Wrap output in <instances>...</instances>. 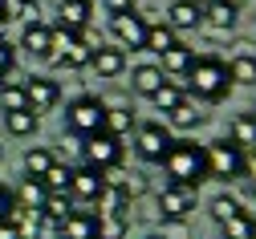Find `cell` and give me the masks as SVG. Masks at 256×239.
<instances>
[{"label": "cell", "mask_w": 256, "mask_h": 239, "mask_svg": "<svg viewBox=\"0 0 256 239\" xmlns=\"http://www.w3.org/2000/svg\"><path fill=\"white\" fill-rule=\"evenodd\" d=\"M45 199H49V191H45V183H41V179H24V183L12 191V203H16V211H28V215H41Z\"/></svg>", "instance_id": "17"}, {"label": "cell", "mask_w": 256, "mask_h": 239, "mask_svg": "<svg viewBox=\"0 0 256 239\" xmlns=\"http://www.w3.org/2000/svg\"><path fill=\"white\" fill-rule=\"evenodd\" d=\"M24 101H28V110L41 118V114L61 106V85L53 77H45V73H28L24 77Z\"/></svg>", "instance_id": "8"}, {"label": "cell", "mask_w": 256, "mask_h": 239, "mask_svg": "<svg viewBox=\"0 0 256 239\" xmlns=\"http://www.w3.org/2000/svg\"><path fill=\"white\" fill-rule=\"evenodd\" d=\"M126 65H130V57H126L118 45H94V57H90V69L98 73L102 81H114L126 73Z\"/></svg>", "instance_id": "12"}, {"label": "cell", "mask_w": 256, "mask_h": 239, "mask_svg": "<svg viewBox=\"0 0 256 239\" xmlns=\"http://www.w3.org/2000/svg\"><path fill=\"white\" fill-rule=\"evenodd\" d=\"M167 24H171L175 32L204 28V8L196 4V0H171V8H167Z\"/></svg>", "instance_id": "15"}, {"label": "cell", "mask_w": 256, "mask_h": 239, "mask_svg": "<svg viewBox=\"0 0 256 239\" xmlns=\"http://www.w3.org/2000/svg\"><path fill=\"white\" fill-rule=\"evenodd\" d=\"M204 158H208V179L216 183H236L244 179V150L228 138H216L204 146Z\"/></svg>", "instance_id": "4"}, {"label": "cell", "mask_w": 256, "mask_h": 239, "mask_svg": "<svg viewBox=\"0 0 256 239\" xmlns=\"http://www.w3.org/2000/svg\"><path fill=\"white\" fill-rule=\"evenodd\" d=\"M53 162H57L53 150H45V146H28V150H24V179H45Z\"/></svg>", "instance_id": "27"}, {"label": "cell", "mask_w": 256, "mask_h": 239, "mask_svg": "<svg viewBox=\"0 0 256 239\" xmlns=\"http://www.w3.org/2000/svg\"><path fill=\"white\" fill-rule=\"evenodd\" d=\"M204 122H208V114H200V106H191V101H183L179 110L167 114V130H183V134L187 130H200Z\"/></svg>", "instance_id": "25"}, {"label": "cell", "mask_w": 256, "mask_h": 239, "mask_svg": "<svg viewBox=\"0 0 256 239\" xmlns=\"http://www.w3.org/2000/svg\"><path fill=\"white\" fill-rule=\"evenodd\" d=\"M158 166H163L167 183H175V187H196L200 191V183H208V158H204V146L196 138H175L167 158Z\"/></svg>", "instance_id": "2"}, {"label": "cell", "mask_w": 256, "mask_h": 239, "mask_svg": "<svg viewBox=\"0 0 256 239\" xmlns=\"http://www.w3.org/2000/svg\"><path fill=\"white\" fill-rule=\"evenodd\" d=\"M191 65H196V49L183 45V41H175L163 57H158V69H163L167 81H171V77H187V73H191Z\"/></svg>", "instance_id": "13"}, {"label": "cell", "mask_w": 256, "mask_h": 239, "mask_svg": "<svg viewBox=\"0 0 256 239\" xmlns=\"http://www.w3.org/2000/svg\"><path fill=\"white\" fill-rule=\"evenodd\" d=\"M33 227H37V235H33V239H61V223H53V219H45V215H41Z\"/></svg>", "instance_id": "39"}, {"label": "cell", "mask_w": 256, "mask_h": 239, "mask_svg": "<svg viewBox=\"0 0 256 239\" xmlns=\"http://www.w3.org/2000/svg\"><path fill=\"white\" fill-rule=\"evenodd\" d=\"M146 16L134 8V12H122V16H110V37L122 53H142L146 49Z\"/></svg>", "instance_id": "6"}, {"label": "cell", "mask_w": 256, "mask_h": 239, "mask_svg": "<svg viewBox=\"0 0 256 239\" xmlns=\"http://www.w3.org/2000/svg\"><path fill=\"white\" fill-rule=\"evenodd\" d=\"M228 4H236V8H240V4H244V0H228Z\"/></svg>", "instance_id": "45"}, {"label": "cell", "mask_w": 256, "mask_h": 239, "mask_svg": "<svg viewBox=\"0 0 256 239\" xmlns=\"http://www.w3.org/2000/svg\"><path fill=\"white\" fill-rule=\"evenodd\" d=\"M154 203H158V211H163V219H187L191 211H196V203H200V191L167 183L163 191L154 195Z\"/></svg>", "instance_id": "9"}, {"label": "cell", "mask_w": 256, "mask_h": 239, "mask_svg": "<svg viewBox=\"0 0 256 239\" xmlns=\"http://www.w3.org/2000/svg\"><path fill=\"white\" fill-rule=\"evenodd\" d=\"M240 211H244V203H240L236 195H228V191H220V195H216V199L208 203V215H212V219H216L220 227L228 223L232 215H240Z\"/></svg>", "instance_id": "29"}, {"label": "cell", "mask_w": 256, "mask_h": 239, "mask_svg": "<svg viewBox=\"0 0 256 239\" xmlns=\"http://www.w3.org/2000/svg\"><path fill=\"white\" fill-rule=\"evenodd\" d=\"M0 20H37V0H0Z\"/></svg>", "instance_id": "32"}, {"label": "cell", "mask_w": 256, "mask_h": 239, "mask_svg": "<svg viewBox=\"0 0 256 239\" xmlns=\"http://www.w3.org/2000/svg\"><path fill=\"white\" fill-rule=\"evenodd\" d=\"M90 20H94V4H90V0H57V24L61 28L86 32Z\"/></svg>", "instance_id": "14"}, {"label": "cell", "mask_w": 256, "mask_h": 239, "mask_svg": "<svg viewBox=\"0 0 256 239\" xmlns=\"http://www.w3.org/2000/svg\"><path fill=\"white\" fill-rule=\"evenodd\" d=\"M12 110H28L24 81H4V85H0V114H12Z\"/></svg>", "instance_id": "33"}, {"label": "cell", "mask_w": 256, "mask_h": 239, "mask_svg": "<svg viewBox=\"0 0 256 239\" xmlns=\"http://www.w3.org/2000/svg\"><path fill=\"white\" fill-rule=\"evenodd\" d=\"M228 142H236L244 154L256 150V110H244L228 122Z\"/></svg>", "instance_id": "18"}, {"label": "cell", "mask_w": 256, "mask_h": 239, "mask_svg": "<svg viewBox=\"0 0 256 239\" xmlns=\"http://www.w3.org/2000/svg\"><path fill=\"white\" fill-rule=\"evenodd\" d=\"M244 179L256 187V150H248V154H244Z\"/></svg>", "instance_id": "43"}, {"label": "cell", "mask_w": 256, "mask_h": 239, "mask_svg": "<svg viewBox=\"0 0 256 239\" xmlns=\"http://www.w3.org/2000/svg\"><path fill=\"white\" fill-rule=\"evenodd\" d=\"M70 211H74V199H70V195H49V199H45V207H41V215L53 219V223H66Z\"/></svg>", "instance_id": "35"}, {"label": "cell", "mask_w": 256, "mask_h": 239, "mask_svg": "<svg viewBox=\"0 0 256 239\" xmlns=\"http://www.w3.org/2000/svg\"><path fill=\"white\" fill-rule=\"evenodd\" d=\"M90 57H94V41L86 37V41L70 45L66 53H57L53 65H61V69H70V73H82V69H90Z\"/></svg>", "instance_id": "22"}, {"label": "cell", "mask_w": 256, "mask_h": 239, "mask_svg": "<svg viewBox=\"0 0 256 239\" xmlns=\"http://www.w3.org/2000/svg\"><path fill=\"white\" fill-rule=\"evenodd\" d=\"M102 170H94V166H70V199H74V207L82 203V207H94L102 195Z\"/></svg>", "instance_id": "10"}, {"label": "cell", "mask_w": 256, "mask_h": 239, "mask_svg": "<svg viewBox=\"0 0 256 239\" xmlns=\"http://www.w3.org/2000/svg\"><path fill=\"white\" fill-rule=\"evenodd\" d=\"M82 158H86V166H94V170H114V166H122V142L118 138H110V134L102 130V134H90V138H82Z\"/></svg>", "instance_id": "7"}, {"label": "cell", "mask_w": 256, "mask_h": 239, "mask_svg": "<svg viewBox=\"0 0 256 239\" xmlns=\"http://www.w3.org/2000/svg\"><path fill=\"white\" fill-rule=\"evenodd\" d=\"M94 215H126L130 211V199H126L118 187H102V195H98V203H94Z\"/></svg>", "instance_id": "30"}, {"label": "cell", "mask_w": 256, "mask_h": 239, "mask_svg": "<svg viewBox=\"0 0 256 239\" xmlns=\"http://www.w3.org/2000/svg\"><path fill=\"white\" fill-rule=\"evenodd\" d=\"M183 93H191L196 101H208V106H220L224 97L232 93V77H228V61L216 53H200L191 73L183 77Z\"/></svg>", "instance_id": "1"}, {"label": "cell", "mask_w": 256, "mask_h": 239, "mask_svg": "<svg viewBox=\"0 0 256 239\" xmlns=\"http://www.w3.org/2000/svg\"><path fill=\"white\" fill-rule=\"evenodd\" d=\"M12 73H16V45H8L4 37H0V85H4Z\"/></svg>", "instance_id": "38"}, {"label": "cell", "mask_w": 256, "mask_h": 239, "mask_svg": "<svg viewBox=\"0 0 256 239\" xmlns=\"http://www.w3.org/2000/svg\"><path fill=\"white\" fill-rule=\"evenodd\" d=\"M102 8H106L110 16H122V12H134L138 0H102Z\"/></svg>", "instance_id": "40"}, {"label": "cell", "mask_w": 256, "mask_h": 239, "mask_svg": "<svg viewBox=\"0 0 256 239\" xmlns=\"http://www.w3.org/2000/svg\"><path fill=\"white\" fill-rule=\"evenodd\" d=\"M12 207H16V203H12V187L0 183V219H8V215H12Z\"/></svg>", "instance_id": "41"}, {"label": "cell", "mask_w": 256, "mask_h": 239, "mask_svg": "<svg viewBox=\"0 0 256 239\" xmlns=\"http://www.w3.org/2000/svg\"><path fill=\"white\" fill-rule=\"evenodd\" d=\"M106 122V101L98 93H78L66 106V130L74 138H90V134H102Z\"/></svg>", "instance_id": "3"}, {"label": "cell", "mask_w": 256, "mask_h": 239, "mask_svg": "<svg viewBox=\"0 0 256 239\" xmlns=\"http://www.w3.org/2000/svg\"><path fill=\"white\" fill-rule=\"evenodd\" d=\"M20 49L37 61H53V24L45 20H28L20 28Z\"/></svg>", "instance_id": "11"}, {"label": "cell", "mask_w": 256, "mask_h": 239, "mask_svg": "<svg viewBox=\"0 0 256 239\" xmlns=\"http://www.w3.org/2000/svg\"><path fill=\"white\" fill-rule=\"evenodd\" d=\"M154 239H191V227H187V219H158Z\"/></svg>", "instance_id": "37"}, {"label": "cell", "mask_w": 256, "mask_h": 239, "mask_svg": "<svg viewBox=\"0 0 256 239\" xmlns=\"http://www.w3.org/2000/svg\"><path fill=\"white\" fill-rule=\"evenodd\" d=\"M150 239H154V235H150Z\"/></svg>", "instance_id": "46"}, {"label": "cell", "mask_w": 256, "mask_h": 239, "mask_svg": "<svg viewBox=\"0 0 256 239\" xmlns=\"http://www.w3.org/2000/svg\"><path fill=\"white\" fill-rule=\"evenodd\" d=\"M134 126H138V118H134V110H126V106H106V122H102V130L110 134V138H130L134 134Z\"/></svg>", "instance_id": "20"}, {"label": "cell", "mask_w": 256, "mask_h": 239, "mask_svg": "<svg viewBox=\"0 0 256 239\" xmlns=\"http://www.w3.org/2000/svg\"><path fill=\"white\" fill-rule=\"evenodd\" d=\"M0 239H24V231H20L12 219H0Z\"/></svg>", "instance_id": "42"}, {"label": "cell", "mask_w": 256, "mask_h": 239, "mask_svg": "<svg viewBox=\"0 0 256 239\" xmlns=\"http://www.w3.org/2000/svg\"><path fill=\"white\" fill-rule=\"evenodd\" d=\"M175 41H179V32H175L167 20H150V24H146V49H142V53H158V57H163Z\"/></svg>", "instance_id": "23"}, {"label": "cell", "mask_w": 256, "mask_h": 239, "mask_svg": "<svg viewBox=\"0 0 256 239\" xmlns=\"http://www.w3.org/2000/svg\"><path fill=\"white\" fill-rule=\"evenodd\" d=\"M61 239H98V215L74 207L70 219L61 223Z\"/></svg>", "instance_id": "19"}, {"label": "cell", "mask_w": 256, "mask_h": 239, "mask_svg": "<svg viewBox=\"0 0 256 239\" xmlns=\"http://www.w3.org/2000/svg\"><path fill=\"white\" fill-rule=\"evenodd\" d=\"M126 235H130L126 215H98V239H126Z\"/></svg>", "instance_id": "34"}, {"label": "cell", "mask_w": 256, "mask_h": 239, "mask_svg": "<svg viewBox=\"0 0 256 239\" xmlns=\"http://www.w3.org/2000/svg\"><path fill=\"white\" fill-rule=\"evenodd\" d=\"M220 239H256V215H252V211L232 215L228 223L220 227Z\"/></svg>", "instance_id": "28"}, {"label": "cell", "mask_w": 256, "mask_h": 239, "mask_svg": "<svg viewBox=\"0 0 256 239\" xmlns=\"http://www.w3.org/2000/svg\"><path fill=\"white\" fill-rule=\"evenodd\" d=\"M163 81L167 77H163L158 65H134V69H130V93H138V97H154Z\"/></svg>", "instance_id": "21"}, {"label": "cell", "mask_w": 256, "mask_h": 239, "mask_svg": "<svg viewBox=\"0 0 256 239\" xmlns=\"http://www.w3.org/2000/svg\"><path fill=\"white\" fill-rule=\"evenodd\" d=\"M196 4H200V8H212V4H220V0H196Z\"/></svg>", "instance_id": "44"}, {"label": "cell", "mask_w": 256, "mask_h": 239, "mask_svg": "<svg viewBox=\"0 0 256 239\" xmlns=\"http://www.w3.org/2000/svg\"><path fill=\"white\" fill-rule=\"evenodd\" d=\"M130 138H134L130 146H134V154L142 162H163L167 150H171V142H175V134L167 130V122H138Z\"/></svg>", "instance_id": "5"}, {"label": "cell", "mask_w": 256, "mask_h": 239, "mask_svg": "<svg viewBox=\"0 0 256 239\" xmlns=\"http://www.w3.org/2000/svg\"><path fill=\"white\" fill-rule=\"evenodd\" d=\"M228 77L232 85H256V53H236L228 61Z\"/></svg>", "instance_id": "26"}, {"label": "cell", "mask_w": 256, "mask_h": 239, "mask_svg": "<svg viewBox=\"0 0 256 239\" xmlns=\"http://www.w3.org/2000/svg\"><path fill=\"white\" fill-rule=\"evenodd\" d=\"M4 130L12 134V138H33V134L41 130V118L33 110H12V114H4Z\"/></svg>", "instance_id": "24"}, {"label": "cell", "mask_w": 256, "mask_h": 239, "mask_svg": "<svg viewBox=\"0 0 256 239\" xmlns=\"http://www.w3.org/2000/svg\"><path fill=\"white\" fill-rule=\"evenodd\" d=\"M236 24H240V8L228 4V0H220V4L204 8V28L216 32V37H224V32H236Z\"/></svg>", "instance_id": "16"}, {"label": "cell", "mask_w": 256, "mask_h": 239, "mask_svg": "<svg viewBox=\"0 0 256 239\" xmlns=\"http://www.w3.org/2000/svg\"><path fill=\"white\" fill-rule=\"evenodd\" d=\"M150 101H154V110H158V114H171V110H179L183 101H187V93H183V85H179V81H163V85H158V93H154Z\"/></svg>", "instance_id": "31"}, {"label": "cell", "mask_w": 256, "mask_h": 239, "mask_svg": "<svg viewBox=\"0 0 256 239\" xmlns=\"http://www.w3.org/2000/svg\"><path fill=\"white\" fill-rule=\"evenodd\" d=\"M41 183H45L49 195H66V191H70V166H66V162H53L49 175H45Z\"/></svg>", "instance_id": "36"}]
</instances>
